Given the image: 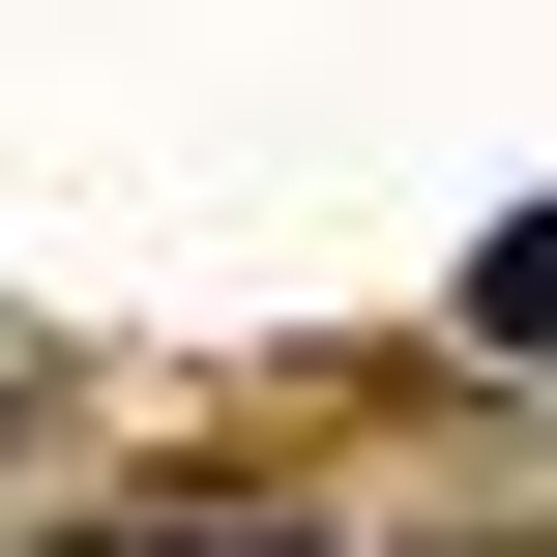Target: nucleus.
Masks as SVG:
<instances>
[{
    "instance_id": "2",
    "label": "nucleus",
    "mask_w": 557,
    "mask_h": 557,
    "mask_svg": "<svg viewBox=\"0 0 557 557\" xmlns=\"http://www.w3.org/2000/svg\"><path fill=\"white\" fill-rule=\"evenodd\" d=\"M176 557H294V529H176Z\"/></svg>"
},
{
    "instance_id": "1",
    "label": "nucleus",
    "mask_w": 557,
    "mask_h": 557,
    "mask_svg": "<svg viewBox=\"0 0 557 557\" xmlns=\"http://www.w3.org/2000/svg\"><path fill=\"white\" fill-rule=\"evenodd\" d=\"M470 352H557V206H529V235H470Z\"/></svg>"
}]
</instances>
